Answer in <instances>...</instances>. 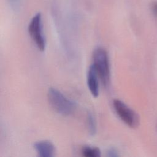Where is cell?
Wrapping results in <instances>:
<instances>
[{"label": "cell", "instance_id": "6da1fadb", "mask_svg": "<svg viewBox=\"0 0 157 157\" xmlns=\"http://www.w3.org/2000/svg\"><path fill=\"white\" fill-rule=\"evenodd\" d=\"M47 97L51 107L59 114L69 115L76 109V104L73 101L68 99L61 91L55 88H50Z\"/></svg>", "mask_w": 157, "mask_h": 157}, {"label": "cell", "instance_id": "8992f818", "mask_svg": "<svg viewBox=\"0 0 157 157\" xmlns=\"http://www.w3.org/2000/svg\"><path fill=\"white\" fill-rule=\"evenodd\" d=\"M34 147L39 156L41 157H52L55 153V146L48 140H40L34 144Z\"/></svg>", "mask_w": 157, "mask_h": 157}, {"label": "cell", "instance_id": "3957f363", "mask_svg": "<svg viewBox=\"0 0 157 157\" xmlns=\"http://www.w3.org/2000/svg\"><path fill=\"white\" fill-rule=\"evenodd\" d=\"M28 33L37 48L44 51L46 46V40L43 33L42 18L40 13L33 17L28 27Z\"/></svg>", "mask_w": 157, "mask_h": 157}, {"label": "cell", "instance_id": "5b68a950", "mask_svg": "<svg viewBox=\"0 0 157 157\" xmlns=\"http://www.w3.org/2000/svg\"><path fill=\"white\" fill-rule=\"evenodd\" d=\"M99 75L94 66L92 64L90 66L87 73V84L91 94L94 97L99 95Z\"/></svg>", "mask_w": 157, "mask_h": 157}, {"label": "cell", "instance_id": "8fae6325", "mask_svg": "<svg viewBox=\"0 0 157 157\" xmlns=\"http://www.w3.org/2000/svg\"><path fill=\"white\" fill-rule=\"evenodd\" d=\"M151 9H152V11L154 15L157 17V2L155 1L153 2L151 5Z\"/></svg>", "mask_w": 157, "mask_h": 157}, {"label": "cell", "instance_id": "7a4b0ae2", "mask_svg": "<svg viewBox=\"0 0 157 157\" xmlns=\"http://www.w3.org/2000/svg\"><path fill=\"white\" fill-rule=\"evenodd\" d=\"M93 64L99 77L102 84L106 86L110 81V70L109 59L106 50L98 47L94 50L93 54Z\"/></svg>", "mask_w": 157, "mask_h": 157}, {"label": "cell", "instance_id": "52a82bcc", "mask_svg": "<svg viewBox=\"0 0 157 157\" xmlns=\"http://www.w3.org/2000/svg\"><path fill=\"white\" fill-rule=\"evenodd\" d=\"M86 126L89 134L91 136H94L96 132L97 126L96 118L91 112L88 113L86 117Z\"/></svg>", "mask_w": 157, "mask_h": 157}, {"label": "cell", "instance_id": "9c48e42d", "mask_svg": "<svg viewBox=\"0 0 157 157\" xmlns=\"http://www.w3.org/2000/svg\"><path fill=\"white\" fill-rule=\"evenodd\" d=\"M11 7L16 10L19 7V5H20V0H8Z\"/></svg>", "mask_w": 157, "mask_h": 157}, {"label": "cell", "instance_id": "ba28073f", "mask_svg": "<svg viewBox=\"0 0 157 157\" xmlns=\"http://www.w3.org/2000/svg\"><path fill=\"white\" fill-rule=\"evenodd\" d=\"M81 153L85 157H99L101 156V151L98 148L90 146L83 147Z\"/></svg>", "mask_w": 157, "mask_h": 157}, {"label": "cell", "instance_id": "30bf717a", "mask_svg": "<svg viewBox=\"0 0 157 157\" xmlns=\"http://www.w3.org/2000/svg\"><path fill=\"white\" fill-rule=\"evenodd\" d=\"M107 155L110 157H116L118 156V151L115 148H110L108 150Z\"/></svg>", "mask_w": 157, "mask_h": 157}, {"label": "cell", "instance_id": "277c9868", "mask_svg": "<svg viewBox=\"0 0 157 157\" xmlns=\"http://www.w3.org/2000/svg\"><path fill=\"white\" fill-rule=\"evenodd\" d=\"M113 109L118 117L128 126L136 128L139 124V118L136 113L119 99L113 102Z\"/></svg>", "mask_w": 157, "mask_h": 157}]
</instances>
